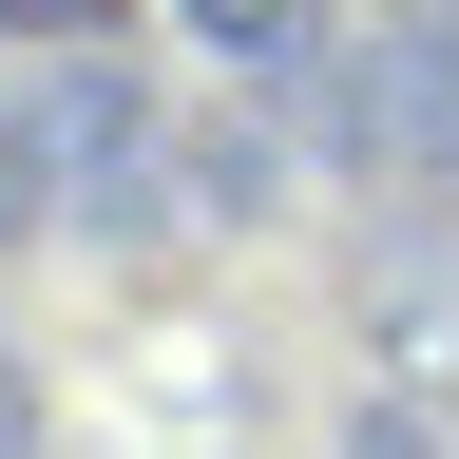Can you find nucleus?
I'll return each instance as SVG.
<instances>
[{"instance_id":"f257e3e1","label":"nucleus","mask_w":459,"mask_h":459,"mask_svg":"<svg viewBox=\"0 0 459 459\" xmlns=\"http://www.w3.org/2000/svg\"><path fill=\"white\" fill-rule=\"evenodd\" d=\"M230 77H325V0H172Z\"/></svg>"},{"instance_id":"f03ea898","label":"nucleus","mask_w":459,"mask_h":459,"mask_svg":"<svg viewBox=\"0 0 459 459\" xmlns=\"http://www.w3.org/2000/svg\"><path fill=\"white\" fill-rule=\"evenodd\" d=\"M57 211V134H39V96L0 77V230H39Z\"/></svg>"},{"instance_id":"7ed1b4c3","label":"nucleus","mask_w":459,"mask_h":459,"mask_svg":"<svg viewBox=\"0 0 459 459\" xmlns=\"http://www.w3.org/2000/svg\"><path fill=\"white\" fill-rule=\"evenodd\" d=\"M364 459H459V421L440 402H364Z\"/></svg>"},{"instance_id":"20e7f679","label":"nucleus","mask_w":459,"mask_h":459,"mask_svg":"<svg viewBox=\"0 0 459 459\" xmlns=\"http://www.w3.org/2000/svg\"><path fill=\"white\" fill-rule=\"evenodd\" d=\"M115 0H0V39H96Z\"/></svg>"},{"instance_id":"39448f33","label":"nucleus","mask_w":459,"mask_h":459,"mask_svg":"<svg viewBox=\"0 0 459 459\" xmlns=\"http://www.w3.org/2000/svg\"><path fill=\"white\" fill-rule=\"evenodd\" d=\"M39 440V383H20V344H0V459H20Z\"/></svg>"}]
</instances>
